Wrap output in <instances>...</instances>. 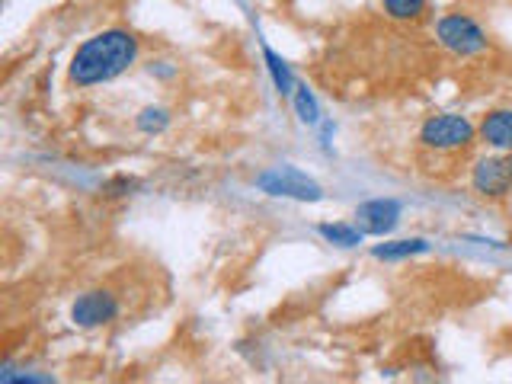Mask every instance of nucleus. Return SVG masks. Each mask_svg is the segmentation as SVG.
Masks as SVG:
<instances>
[{
  "label": "nucleus",
  "mask_w": 512,
  "mask_h": 384,
  "mask_svg": "<svg viewBox=\"0 0 512 384\" xmlns=\"http://www.w3.org/2000/svg\"><path fill=\"white\" fill-rule=\"evenodd\" d=\"M138 55V42L135 36H128L122 29H109L93 36L77 48V55L71 61V80L80 87L90 84H103V80L119 77L128 64Z\"/></svg>",
  "instance_id": "1"
},
{
  "label": "nucleus",
  "mask_w": 512,
  "mask_h": 384,
  "mask_svg": "<svg viewBox=\"0 0 512 384\" xmlns=\"http://www.w3.org/2000/svg\"><path fill=\"white\" fill-rule=\"evenodd\" d=\"M436 36L442 42V48H448L452 55H477V52H484L487 48V36H484V29H480L471 16H464V13H448L439 20L436 26Z\"/></svg>",
  "instance_id": "2"
},
{
  "label": "nucleus",
  "mask_w": 512,
  "mask_h": 384,
  "mask_svg": "<svg viewBox=\"0 0 512 384\" xmlns=\"http://www.w3.org/2000/svg\"><path fill=\"white\" fill-rule=\"evenodd\" d=\"M420 141L426 144V148H436V151L464 148V144L474 141V125L464 116H432L423 125Z\"/></svg>",
  "instance_id": "3"
},
{
  "label": "nucleus",
  "mask_w": 512,
  "mask_h": 384,
  "mask_svg": "<svg viewBox=\"0 0 512 384\" xmlns=\"http://www.w3.org/2000/svg\"><path fill=\"white\" fill-rule=\"evenodd\" d=\"M256 183H260V189L269 192V196H288V199H301V202H317L320 196H324L314 180H308V176L292 170V167L269 170Z\"/></svg>",
  "instance_id": "4"
},
{
  "label": "nucleus",
  "mask_w": 512,
  "mask_h": 384,
  "mask_svg": "<svg viewBox=\"0 0 512 384\" xmlns=\"http://www.w3.org/2000/svg\"><path fill=\"white\" fill-rule=\"evenodd\" d=\"M474 189L484 196H506L512 189V157H484L474 167Z\"/></svg>",
  "instance_id": "5"
},
{
  "label": "nucleus",
  "mask_w": 512,
  "mask_h": 384,
  "mask_svg": "<svg viewBox=\"0 0 512 384\" xmlns=\"http://www.w3.org/2000/svg\"><path fill=\"white\" fill-rule=\"evenodd\" d=\"M116 311H119V304L109 292H87L74 301L71 317L80 327H96V324H106V320L116 317Z\"/></svg>",
  "instance_id": "6"
},
{
  "label": "nucleus",
  "mask_w": 512,
  "mask_h": 384,
  "mask_svg": "<svg viewBox=\"0 0 512 384\" xmlns=\"http://www.w3.org/2000/svg\"><path fill=\"white\" fill-rule=\"evenodd\" d=\"M356 218H359V231L362 234H378L381 237V234L394 231V224L400 218V208L391 199H375V202L359 205Z\"/></svg>",
  "instance_id": "7"
},
{
  "label": "nucleus",
  "mask_w": 512,
  "mask_h": 384,
  "mask_svg": "<svg viewBox=\"0 0 512 384\" xmlns=\"http://www.w3.org/2000/svg\"><path fill=\"white\" fill-rule=\"evenodd\" d=\"M480 138L496 151H512V109H496L480 122Z\"/></svg>",
  "instance_id": "8"
},
{
  "label": "nucleus",
  "mask_w": 512,
  "mask_h": 384,
  "mask_svg": "<svg viewBox=\"0 0 512 384\" xmlns=\"http://www.w3.org/2000/svg\"><path fill=\"white\" fill-rule=\"evenodd\" d=\"M429 244L423 237H413V240H394V244H381L375 247V256L378 260H407V256H416V253H426Z\"/></svg>",
  "instance_id": "9"
},
{
  "label": "nucleus",
  "mask_w": 512,
  "mask_h": 384,
  "mask_svg": "<svg viewBox=\"0 0 512 384\" xmlns=\"http://www.w3.org/2000/svg\"><path fill=\"white\" fill-rule=\"evenodd\" d=\"M320 237H327L336 247H356L362 240V231L349 228V224H320Z\"/></svg>",
  "instance_id": "10"
},
{
  "label": "nucleus",
  "mask_w": 512,
  "mask_h": 384,
  "mask_svg": "<svg viewBox=\"0 0 512 384\" xmlns=\"http://www.w3.org/2000/svg\"><path fill=\"white\" fill-rule=\"evenodd\" d=\"M263 55H266V64H269V74H272V80H276V87H279V93H292V71L285 68V61L272 52V48H263Z\"/></svg>",
  "instance_id": "11"
},
{
  "label": "nucleus",
  "mask_w": 512,
  "mask_h": 384,
  "mask_svg": "<svg viewBox=\"0 0 512 384\" xmlns=\"http://www.w3.org/2000/svg\"><path fill=\"white\" fill-rule=\"evenodd\" d=\"M426 0H384V10H388L394 20H416L423 13Z\"/></svg>",
  "instance_id": "12"
},
{
  "label": "nucleus",
  "mask_w": 512,
  "mask_h": 384,
  "mask_svg": "<svg viewBox=\"0 0 512 384\" xmlns=\"http://www.w3.org/2000/svg\"><path fill=\"white\" fill-rule=\"evenodd\" d=\"M295 109H298V116H301V122H317V103H314V96H311V90L304 87V84H298L295 87Z\"/></svg>",
  "instance_id": "13"
},
{
  "label": "nucleus",
  "mask_w": 512,
  "mask_h": 384,
  "mask_svg": "<svg viewBox=\"0 0 512 384\" xmlns=\"http://www.w3.org/2000/svg\"><path fill=\"white\" fill-rule=\"evenodd\" d=\"M138 125H141V132H160V128L167 125V112L164 109H144Z\"/></svg>",
  "instance_id": "14"
}]
</instances>
